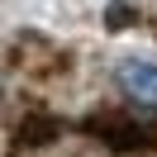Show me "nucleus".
<instances>
[{"instance_id":"f257e3e1","label":"nucleus","mask_w":157,"mask_h":157,"mask_svg":"<svg viewBox=\"0 0 157 157\" xmlns=\"http://www.w3.org/2000/svg\"><path fill=\"white\" fill-rule=\"evenodd\" d=\"M114 81H119V90H124L128 105H138V109H157V62H147V57H128V62H119V67H114Z\"/></svg>"}]
</instances>
